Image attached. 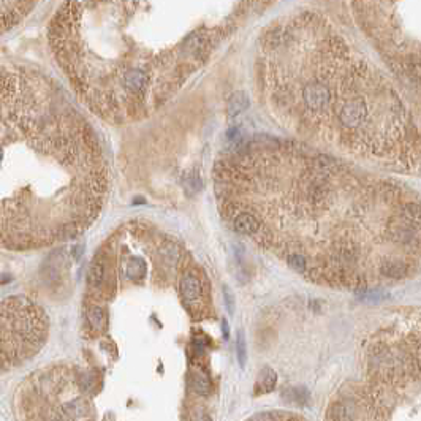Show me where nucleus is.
<instances>
[{
	"instance_id": "11",
	"label": "nucleus",
	"mask_w": 421,
	"mask_h": 421,
	"mask_svg": "<svg viewBox=\"0 0 421 421\" xmlns=\"http://www.w3.org/2000/svg\"><path fill=\"white\" fill-rule=\"evenodd\" d=\"M236 353H238V360L241 368L246 366V360H247V345H246V339H244V333L238 331V339H236Z\"/></svg>"
},
{
	"instance_id": "13",
	"label": "nucleus",
	"mask_w": 421,
	"mask_h": 421,
	"mask_svg": "<svg viewBox=\"0 0 421 421\" xmlns=\"http://www.w3.org/2000/svg\"><path fill=\"white\" fill-rule=\"evenodd\" d=\"M252 419H301V416H293V415L285 413V412H280V415H277V412H273V413H262V415H256V416H253Z\"/></svg>"
},
{
	"instance_id": "3",
	"label": "nucleus",
	"mask_w": 421,
	"mask_h": 421,
	"mask_svg": "<svg viewBox=\"0 0 421 421\" xmlns=\"http://www.w3.org/2000/svg\"><path fill=\"white\" fill-rule=\"evenodd\" d=\"M269 110L312 147L355 160L416 170L419 132L409 108L388 81L345 54L268 72Z\"/></svg>"
},
{
	"instance_id": "6",
	"label": "nucleus",
	"mask_w": 421,
	"mask_h": 421,
	"mask_svg": "<svg viewBox=\"0 0 421 421\" xmlns=\"http://www.w3.org/2000/svg\"><path fill=\"white\" fill-rule=\"evenodd\" d=\"M48 317L25 296H10L0 303V372L34 358L46 342Z\"/></svg>"
},
{
	"instance_id": "15",
	"label": "nucleus",
	"mask_w": 421,
	"mask_h": 421,
	"mask_svg": "<svg viewBox=\"0 0 421 421\" xmlns=\"http://www.w3.org/2000/svg\"><path fill=\"white\" fill-rule=\"evenodd\" d=\"M223 323V333H225V339L228 337V327H226V321H222Z\"/></svg>"
},
{
	"instance_id": "2",
	"label": "nucleus",
	"mask_w": 421,
	"mask_h": 421,
	"mask_svg": "<svg viewBox=\"0 0 421 421\" xmlns=\"http://www.w3.org/2000/svg\"><path fill=\"white\" fill-rule=\"evenodd\" d=\"M106 195L108 165L86 117L46 76L0 67V249L78 238Z\"/></svg>"
},
{
	"instance_id": "14",
	"label": "nucleus",
	"mask_w": 421,
	"mask_h": 421,
	"mask_svg": "<svg viewBox=\"0 0 421 421\" xmlns=\"http://www.w3.org/2000/svg\"><path fill=\"white\" fill-rule=\"evenodd\" d=\"M225 301H226V306H228V312L230 314H233L235 312V304H233V296L230 293V290L225 287Z\"/></svg>"
},
{
	"instance_id": "9",
	"label": "nucleus",
	"mask_w": 421,
	"mask_h": 421,
	"mask_svg": "<svg viewBox=\"0 0 421 421\" xmlns=\"http://www.w3.org/2000/svg\"><path fill=\"white\" fill-rule=\"evenodd\" d=\"M249 106V99L244 92L233 93V97L228 102V116L236 117L239 113H242Z\"/></svg>"
},
{
	"instance_id": "7",
	"label": "nucleus",
	"mask_w": 421,
	"mask_h": 421,
	"mask_svg": "<svg viewBox=\"0 0 421 421\" xmlns=\"http://www.w3.org/2000/svg\"><path fill=\"white\" fill-rule=\"evenodd\" d=\"M176 290L179 293L182 306L193 320H205L211 317V280L206 271L198 263L192 262V258L181 271Z\"/></svg>"
},
{
	"instance_id": "4",
	"label": "nucleus",
	"mask_w": 421,
	"mask_h": 421,
	"mask_svg": "<svg viewBox=\"0 0 421 421\" xmlns=\"http://www.w3.org/2000/svg\"><path fill=\"white\" fill-rule=\"evenodd\" d=\"M419 386V330L396 327L374 336L369 347L368 383L337 399L331 419H386L401 398Z\"/></svg>"
},
{
	"instance_id": "8",
	"label": "nucleus",
	"mask_w": 421,
	"mask_h": 421,
	"mask_svg": "<svg viewBox=\"0 0 421 421\" xmlns=\"http://www.w3.org/2000/svg\"><path fill=\"white\" fill-rule=\"evenodd\" d=\"M40 0H0V37L18 27Z\"/></svg>"
},
{
	"instance_id": "1",
	"label": "nucleus",
	"mask_w": 421,
	"mask_h": 421,
	"mask_svg": "<svg viewBox=\"0 0 421 421\" xmlns=\"http://www.w3.org/2000/svg\"><path fill=\"white\" fill-rule=\"evenodd\" d=\"M222 217L317 285L364 292L419 266L412 190L301 141L258 140L215 164Z\"/></svg>"
},
{
	"instance_id": "12",
	"label": "nucleus",
	"mask_w": 421,
	"mask_h": 421,
	"mask_svg": "<svg viewBox=\"0 0 421 421\" xmlns=\"http://www.w3.org/2000/svg\"><path fill=\"white\" fill-rule=\"evenodd\" d=\"M262 377H263V382L258 385V386H262L260 393H268V391L273 390L274 385H276V374H274V371L273 369H265L263 374H262Z\"/></svg>"
},
{
	"instance_id": "5",
	"label": "nucleus",
	"mask_w": 421,
	"mask_h": 421,
	"mask_svg": "<svg viewBox=\"0 0 421 421\" xmlns=\"http://www.w3.org/2000/svg\"><path fill=\"white\" fill-rule=\"evenodd\" d=\"M86 375L59 366L35 372L21 388L19 413L29 419H84L92 416Z\"/></svg>"
},
{
	"instance_id": "10",
	"label": "nucleus",
	"mask_w": 421,
	"mask_h": 421,
	"mask_svg": "<svg viewBox=\"0 0 421 421\" xmlns=\"http://www.w3.org/2000/svg\"><path fill=\"white\" fill-rule=\"evenodd\" d=\"M193 390L197 395L200 396H208L209 395V390H211V385H209V380L205 374H193Z\"/></svg>"
}]
</instances>
